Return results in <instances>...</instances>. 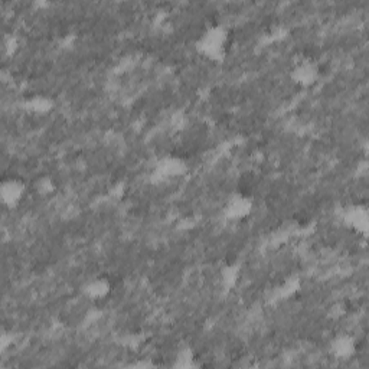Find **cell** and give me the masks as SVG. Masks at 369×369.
Masks as SVG:
<instances>
[{"label": "cell", "instance_id": "6da1fadb", "mask_svg": "<svg viewBox=\"0 0 369 369\" xmlns=\"http://www.w3.org/2000/svg\"><path fill=\"white\" fill-rule=\"evenodd\" d=\"M199 47L210 58H223L228 48V34L223 26H211L199 39Z\"/></svg>", "mask_w": 369, "mask_h": 369}, {"label": "cell", "instance_id": "277c9868", "mask_svg": "<svg viewBox=\"0 0 369 369\" xmlns=\"http://www.w3.org/2000/svg\"><path fill=\"white\" fill-rule=\"evenodd\" d=\"M87 291H88V294H90L91 298H96L98 300L101 298H106L107 294L111 291V283L104 277L97 278V280H94V282L90 286H88Z\"/></svg>", "mask_w": 369, "mask_h": 369}, {"label": "cell", "instance_id": "7a4b0ae2", "mask_svg": "<svg viewBox=\"0 0 369 369\" xmlns=\"http://www.w3.org/2000/svg\"><path fill=\"white\" fill-rule=\"evenodd\" d=\"M27 186L23 179L18 176H6L0 185V198L6 208H16L26 195Z\"/></svg>", "mask_w": 369, "mask_h": 369}, {"label": "cell", "instance_id": "3957f363", "mask_svg": "<svg viewBox=\"0 0 369 369\" xmlns=\"http://www.w3.org/2000/svg\"><path fill=\"white\" fill-rule=\"evenodd\" d=\"M316 77H317V67L312 60H310V56L303 58V60L294 67V78H296V82L302 85L313 84Z\"/></svg>", "mask_w": 369, "mask_h": 369}]
</instances>
